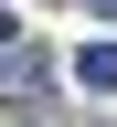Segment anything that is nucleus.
I'll use <instances>...</instances> for the list:
<instances>
[{"instance_id":"obj_1","label":"nucleus","mask_w":117,"mask_h":127,"mask_svg":"<svg viewBox=\"0 0 117 127\" xmlns=\"http://www.w3.org/2000/svg\"><path fill=\"white\" fill-rule=\"evenodd\" d=\"M75 85L85 95H117V42H75Z\"/></svg>"},{"instance_id":"obj_2","label":"nucleus","mask_w":117,"mask_h":127,"mask_svg":"<svg viewBox=\"0 0 117 127\" xmlns=\"http://www.w3.org/2000/svg\"><path fill=\"white\" fill-rule=\"evenodd\" d=\"M11 42H21V21H11V11H0V53H11Z\"/></svg>"},{"instance_id":"obj_3","label":"nucleus","mask_w":117,"mask_h":127,"mask_svg":"<svg viewBox=\"0 0 117 127\" xmlns=\"http://www.w3.org/2000/svg\"><path fill=\"white\" fill-rule=\"evenodd\" d=\"M85 11H96V21H117V0H85Z\"/></svg>"}]
</instances>
